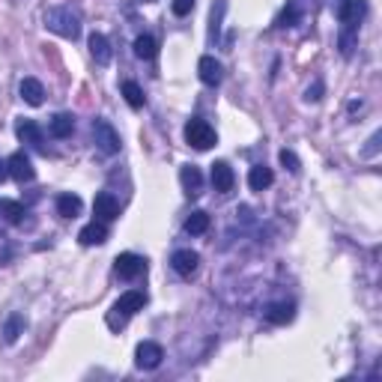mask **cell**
<instances>
[{"label": "cell", "mask_w": 382, "mask_h": 382, "mask_svg": "<svg viewBox=\"0 0 382 382\" xmlns=\"http://www.w3.org/2000/svg\"><path fill=\"white\" fill-rule=\"evenodd\" d=\"M143 305H147V293H141V290H129V293H122V296L114 302L111 313H108V325H111L114 332L122 329L129 317H134L138 311H143Z\"/></svg>", "instance_id": "1"}, {"label": "cell", "mask_w": 382, "mask_h": 382, "mask_svg": "<svg viewBox=\"0 0 382 382\" xmlns=\"http://www.w3.org/2000/svg\"><path fill=\"white\" fill-rule=\"evenodd\" d=\"M45 27H48L51 33H57V36L63 39H78L81 36V21H78V15L72 13L69 6H54L45 13Z\"/></svg>", "instance_id": "2"}, {"label": "cell", "mask_w": 382, "mask_h": 382, "mask_svg": "<svg viewBox=\"0 0 382 382\" xmlns=\"http://www.w3.org/2000/svg\"><path fill=\"white\" fill-rule=\"evenodd\" d=\"M185 143L204 153V150H209L212 143H215V129H212L206 120H200V117L188 120L185 122Z\"/></svg>", "instance_id": "3"}, {"label": "cell", "mask_w": 382, "mask_h": 382, "mask_svg": "<svg viewBox=\"0 0 382 382\" xmlns=\"http://www.w3.org/2000/svg\"><path fill=\"white\" fill-rule=\"evenodd\" d=\"M93 141H96V147L102 150L105 155H114V153H120V147H122L117 129L111 126L108 120H93Z\"/></svg>", "instance_id": "4"}, {"label": "cell", "mask_w": 382, "mask_h": 382, "mask_svg": "<svg viewBox=\"0 0 382 382\" xmlns=\"http://www.w3.org/2000/svg\"><path fill=\"white\" fill-rule=\"evenodd\" d=\"M114 269H117V275L120 278H126V281H134V278H141L143 272H147V260H143L141 254H120L117 260H114Z\"/></svg>", "instance_id": "5"}, {"label": "cell", "mask_w": 382, "mask_h": 382, "mask_svg": "<svg viewBox=\"0 0 382 382\" xmlns=\"http://www.w3.org/2000/svg\"><path fill=\"white\" fill-rule=\"evenodd\" d=\"M162 358H164V350L155 341H141L138 350H134V362H138L141 370H155L162 365Z\"/></svg>", "instance_id": "6"}, {"label": "cell", "mask_w": 382, "mask_h": 382, "mask_svg": "<svg viewBox=\"0 0 382 382\" xmlns=\"http://www.w3.org/2000/svg\"><path fill=\"white\" fill-rule=\"evenodd\" d=\"M367 13V3L365 0H344V3L338 6V18H341V24L346 30H355L358 24H362V18Z\"/></svg>", "instance_id": "7"}, {"label": "cell", "mask_w": 382, "mask_h": 382, "mask_svg": "<svg viewBox=\"0 0 382 382\" xmlns=\"http://www.w3.org/2000/svg\"><path fill=\"white\" fill-rule=\"evenodd\" d=\"M93 215L96 221H117L120 218V204H117V197L114 194H108V191H102V194H96L93 200Z\"/></svg>", "instance_id": "8"}, {"label": "cell", "mask_w": 382, "mask_h": 382, "mask_svg": "<svg viewBox=\"0 0 382 382\" xmlns=\"http://www.w3.org/2000/svg\"><path fill=\"white\" fill-rule=\"evenodd\" d=\"M9 164V176L18 179V183H33V176H36V171H33V162L27 159L24 153H13L6 159Z\"/></svg>", "instance_id": "9"}, {"label": "cell", "mask_w": 382, "mask_h": 382, "mask_svg": "<svg viewBox=\"0 0 382 382\" xmlns=\"http://www.w3.org/2000/svg\"><path fill=\"white\" fill-rule=\"evenodd\" d=\"M171 266H174L176 275L191 278V275L197 272V266H200V254L191 251V248H183V251H176V254L171 257Z\"/></svg>", "instance_id": "10"}, {"label": "cell", "mask_w": 382, "mask_h": 382, "mask_svg": "<svg viewBox=\"0 0 382 382\" xmlns=\"http://www.w3.org/2000/svg\"><path fill=\"white\" fill-rule=\"evenodd\" d=\"M209 179H212V185H215L218 194H227V191H233L236 174H233V167L227 162H215L212 164V171H209Z\"/></svg>", "instance_id": "11"}, {"label": "cell", "mask_w": 382, "mask_h": 382, "mask_svg": "<svg viewBox=\"0 0 382 382\" xmlns=\"http://www.w3.org/2000/svg\"><path fill=\"white\" fill-rule=\"evenodd\" d=\"M197 75H200V81H204L206 87H215V84H221V75H224V69H221V63L215 60V57H200V63H197Z\"/></svg>", "instance_id": "12"}, {"label": "cell", "mask_w": 382, "mask_h": 382, "mask_svg": "<svg viewBox=\"0 0 382 382\" xmlns=\"http://www.w3.org/2000/svg\"><path fill=\"white\" fill-rule=\"evenodd\" d=\"M78 239H81V245H87V248H93V245H105V242H108V227H105V221H90L87 227H81Z\"/></svg>", "instance_id": "13"}, {"label": "cell", "mask_w": 382, "mask_h": 382, "mask_svg": "<svg viewBox=\"0 0 382 382\" xmlns=\"http://www.w3.org/2000/svg\"><path fill=\"white\" fill-rule=\"evenodd\" d=\"M263 317L272 325H287L290 320L296 317V305H293V302H275V305H269L263 311Z\"/></svg>", "instance_id": "14"}, {"label": "cell", "mask_w": 382, "mask_h": 382, "mask_svg": "<svg viewBox=\"0 0 382 382\" xmlns=\"http://www.w3.org/2000/svg\"><path fill=\"white\" fill-rule=\"evenodd\" d=\"M179 183H183V188H185L188 197H197L200 188H204V174H200L194 164H185L183 171H179Z\"/></svg>", "instance_id": "15"}, {"label": "cell", "mask_w": 382, "mask_h": 382, "mask_svg": "<svg viewBox=\"0 0 382 382\" xmlns=\"http://www.w3.org/2000/svg\"><path fill=\"white\" fill-rule=\"evenodd\" d=\"M18 93H21V99H24L30 108H39L42 99H45V87L36 81V78H24V81L18 84Z\"/></svg>", "instance_id": "16"}, {"label": "cell", "mask_w": 382, "mask_h": 382, "mask_svg": "<svg viewBox=\"0 0 382 382\" xmlns=\"http://www.w3.org/2000/svg\"><path fill=\"white\" fill-rule=\"evenodd\" d=\"M272 183H275L272 167H266V164H254L251 171H248V185H251V191H266Z\"/></svg>", "instance_id": "17"}, {"label": "cell", "mask_w": 382, "mask_h": 382, "mask_svg": "<svg viewBox=\"0 0 382 382\" xmlns=\"http://www.w3.org/2000/svg\"><path fill=\"white\" fill-rule=\"evenodd\" d=\"M48 132L54 134V138H69V134L75 132V117L72 114H54L51 122H48Z\"/></svg>", "instance_id": "18"}, {"label": "cell", "mask_w": 382, "mask_h": 382, "mask_svg": "<svg viewBox=\"0 0 382 382\" xmlns=\"http://www.w3.org/2000/svg\"><path fill=\"white\" fill-rule=\"evenodd\" d=\"M90 54H93V60L99 66L111 63V45H108V39L102 36V33H93V36H90Z\"/></svg>", "instance_id": "19"}, {"label": "cell", "mask_w": 382, "mask_h": 382, "mask_svg": "<svg viewBox=\"0 0 382 382\" xmlns=\"http://www.w3.org/2000/svg\"><path fill=\"white\" fill-rule=\"evenodd\" d=\"M15 134H18V138L24 141V143H33V147H42V129H39L33 120H18Z\"/></svg>", "instance_id": "20"}, {"label": "cell", "mask_w": 382, "mask_h": 382, "mask_svg": "<svg viewBox=\"0 0 382 382\" xmlns=\"http://www.w3.org/2000/svg\"><path fill=\"white\" fill-rule=\"evenodd\" d=\"M81 206H84L81 197L69 194V191L57 197V215H63V218H78V215H81Z\"/></svg>", "instance_id": "21"}, {"label": "cell", "mask_w": 382, "mask_h": 382, "mask_svg": "<svg viewBox=\"0 0 382 382\" xmlns=\"http://www.w3.org/2000/svg\"><path fill=\"white\" fill-rule=\"evenodd\" d=\"M209 230V215L204 209H197V212H191V215L185 218V233L191 236H200V233H206Z\"/></svg>", "instance_id": "22"}, {"label": "cell", "mask_w": 382, "mask_h": 382, "mask_svg": "<svg viewBox=\"0 0 382 382\" xmlns=\"http://www.w3.org/2000/svg\"><path fill=\"white\" fill-rule=\"evenodd\" d=\"M21 332H24V317H21V313H9V320L3 325V341L15 344L21 338Z\"/></svg>", "instance_id": "23"}, {"label": "cell", "mask_w": 382, "mask_h": 382, "mask_svg": "<svg viewBox=\"0 0 382 382\" xmlns=\"http://www.w3.org/2000/svg\"><path fill=\"white\" fill-rule=\"evenodd\" d=\"M155 51H159V42H155L153 36H147V33L134 39V54H138L141 60H153V57H155Z\"/></svg>", "instance_id": "24"}, {"label": "cell", "mask_w": 382, "mask_h": 382, "mask_svg": "<svg viewBox=\"0 0 382 382\" xmlns=\"http://www.w3.org/2000/svg\"><path fill=\"white\" fill-rule=\"evenodd\" d=\"M299 18H302V9H299V0H290V6L284 9V13L278 15L275 24L278 27H296L299 24Z\"/></svg>", "instance_id": "25"}, {"label": "cell", "mask_w": 382, "mask_h": 382, "mask_svg": "<svg viewBox=\"0 0 382 382\" xmlns=\"http://www.w3.org/2000/svg\"><path fill=\"white\" fill-rule=\"evenodd\" d=\"M0 212L6 215L9 224H21V221H24V206H21L18 200H0Z\"/></svg>", "instance_id": "26"}, {"label": "cell", "mask_w": 382, "mask_h": 382, "mask_svg": "<svg viewBox=\"0 0 382 382\" xmlns=\"http://www.w3.org/2000/svg\"><path fill=\"white\" fill-rule=\"evenodd\" d=\"M122 96H126V102L138 111V108H143V90L134 84V81H126L122 84Z\"/></svg>", "instance_id": "27"}, {"label": "cell", "mask_w": 382, "mask_h": 382, "mask_svg": "<svg viewBox=\"0 0 382 382\" xmlns=\"http://www.w3.org/2000/svg\"><path fill=\"white\" fill-rule=\"evenodd\" d=\"M278 159H281V164H284L290 174H299V159H296V153H290V150H281V155H278Z\"/></svg>", "instance_id": "28"}, {"label": "cell", "mask_w": 382, "mask_h": 382, "mask_svg": "<svg viewBox=\"0 0 382 382\" xmlns=\"http://www.w3.org/2000/svg\"><path fill=\"white\" fill-rule=\"evenodd\" d=\"M224 0H218L215 6H212V36H218V27H221V15H224Z\"/></svg>", "instance_id": "29"}, {"label": "cell", "mask_w": 382, "mask_h": 382, "mask_svg": "<svg viewBox=\"0 0 382 382\" xmlns=\"http://www.w3.org/2000/svg\"><path fill=\"white\" fill-rule=\"evenodd\" d=\"M171 9H174V15H179V18H185L191 9H194V0H174L171 3Z\"/></svg>", "instance_id": "30"}, {"label": "cell", "mask_w": 382, "mask_h": 382, "mask_svg": "<svg viewBox=\"0 0 382 382\" xmlns=\"http://www.w3.org/2000/svg\"><path fill=\"white\" fill-rule=\"evenodd\" d=\"M320 93H323V84L317 81V84H313V90H308V99H311V102H320V99H323Z\"/></svg>", "instance_id": "31"}, {"label": "cell", "mask_w": 382, "mask_h": 382, "mask_svg": "<svg viewBox=\"0 0 382 382\" xmlns=\"http://www.w3.org/2000/svg\"><path fill=\"white\" fill-rule=\"evenodd\" d=\"M367 143H370V147H365V155H374V153H376V143H379V132H376V134H374V138H370Z\"/></svg>", "instance_id": "32"}, {"label": "cell", "mask_w": 382, "mask_h": 382, "mask_svg": "<svg viewBox=\"0 0 382 382\" xmlns=\"http://www.w3.org/2000/svg\"><path fill=\"white\" fill-rule=\"evenodd\" d=\"M9 176V164L3 162V159H0V183H3V179Z\"/></svg>", "instance_id": "33"}, {"label": "cell", "mask_w": 382, "mask_h": 382, "mask_svg": "<svg viewBox=\"0 0 382 382\" xmlns=\"http://www.w3.org/2000/svg\"><path fill=\"white\" fill-rule=\"evenodd\" d=\"M147 3H153V0H147Z\"/></svg>", "instance_id": "34"}]
</instances>
